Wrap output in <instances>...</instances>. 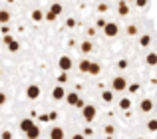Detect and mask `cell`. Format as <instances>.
<instances>
[{
  "label": "cell",
  "mask_w": 157,
  "mask_h": 139,
  "mask_svg": "<svg viewBox=\"0 0 157 139\" xmlns=\"http://www.w3.org/2000/svg\"><path fill=\"white\" fill-rule=\"evenodd\" d=\"M84 105H86V101H84V100L80 97V100L76 101V107H78V109H84Z\"/></svg>",
  "instance_id": "f35d334b"
},
{
  "label": "cell",
  "mask_w": 157,
  "mask_h": 139,
  "mask_svg": "<svg viewBox=\"0 0 157 139\" xmlns=\"http://www.w3.org/2000/svg\"><path fill=\"white\" fill-rule=\"evenodd\" d=\"M135 6H137V8H145L147 6V0H137V2H135Z\"/></svg>",
  "instance_id": "74e56055"
},
{
  "label": "cell",
  "mask_w": 157,
  "mask_h": 139,
  "mask_svg": "<svg viewBox=\"0 0 157 139\" xmlns=\"http://www.w3.org/2000/svg\"><path fill=\"white\" fill-rule=\"evenodd\" d=\"M86 34H88V36H92V38H94V36H96V28H86Z\"/></svg>",
  "instance_id": "8d00e7d4"
},
{
  "label": "cell",
  "mask_w": 157,
  "mask_h": 139,
  "mask_svg": "<svg viewBox=\"0 0 157 139\" xmlns=\"http://www.w3.org/2000/svg\"><path fill=\"white\" fill-rule=\"evenodd\" d=\"M96 115H98V107L94 103H86L84 105V109H82V117H84V121H94L96 119Z\"/></svg>",
  "instance_id": "6da1fadb"
},
{
  "label": "cell",
  "mask_w": 157,
  "mask_h": 139,
  "mask_svg": "<svg viewBox=\"0 0 157 139\" xmlns=\"http://www.w3.org/2000/svg\"><path fill=\"white\" fill-rule=\"evenodd\" d=\"M104 131H105V137H111V135H113V133H115V125H105V127H104Z\"/></svg>",
  "instance_id": "4316f807"
},
{
  "label": "cell",
  "mask_w": 157,
  "mask_h": 139,
  "mask_svg": "<svg viewBox=\"0 0 157 139\" xmlns=\"http://www.w3.org/2000/svg\"><path fill=\"white\" fill-rule=\"evenodd\" d=\"M119 109H121V111H131V100H129V97H121V100H119Z\"/></svg>",
  "instance_id": "8fae6325"
},
{
  "label": "cell",
  "mask_w": 157,
  "mask_h": 139,
  "mask_svg": "<svg viewBox=\"0 0 157 139\" xmlns=\"http://www.w3.org/2000/svg\"><path fill=\"white\" fill-rule=\"evenodd\" d=\"M145 64L147 66H157V54L155 52H149V54L145 56Z\"/></svg>",
  "instance_id": "d6986e66"
},
{
  "label": "cell",
  "mask_w": 157,
  "mask_h": 139,
  "mask_svg": "<svg viewBox=\"0 0 157 139\" xmlns=\"http://www.w3.org/2000/svg\"><path fill=\"white\" fill-rule=\"evenodd\" d=\"M58 68L62 70V73H68L70 70L74 68V62L70 56H60V60H58Z\"/></svg>",
  "instance_id": "277c9868"
},
{
  "label": "cell",
  "mask_w": 157,
  "mask_h": 139,
  "mask_svg": "<svg viewBox=\"0 0 157 139\" xmlns=\"http://www.w3.org/2000/svg\"><path fill=\"white\" fill-rule=\"evenodd\" d=\"M64 100L68 101V105H76V101L80 100V96H78L76 92H70V93L66 92V97H64Z\"/></svg>",
  "instance_id": "7c38bea8"
},
{
  "label": "cell",
  "mask_w": 157,
  "mask_h": 139,
  "mask_svg": "<svg viewBox=\"0 0 157 139\" xmlns=\"http://www.w3.org/2000/svg\"><path fill=\"white\" fill-rule=\"evenodd\" d=\"M8 50H10V52H18L20 50V42H18V40H12V42L8 44Z\"/></svg>",
  "instance_id": "484cf974"
},
{
  "label": "cell",
  "mask_w": 157,
  "mask_h": 139,
  "mask_svg": "<svg viewBox=\"0 0 157 139\" xmlns=\"http://www.w3.org/2000/svg\"><path fill=\"white\" fill-rule=\"evenodd\" d=\"M64 97H66L64 85H54V89H52V100L54 101H60V100H64Z\"/></svg>",
  "instance_id": "ba28073f"
},
{
  "label": "cell",
  "mask_w": 157,
  "mask_h": 139,
  "mask_svg": "<svg viewBox=\"0 0 157 139\" xmlns=\"http://www.w3.org/2000/svg\"><path fill=\"white\" fill-rule=\"evenodd\" d=\"M12 40H14V38H12V34H6V36H4V44H6V46L12 42Z\"/></svg>",
  "instance_id": "b9f144b4"
},
{
  "label": "cell",
  "mask_w": 157,
  "mask_h": 139,
  "mask_svg": "<svg viewBox=\"0 0 157 139\" xmlns=\"http://www.w3.org/2000/svg\"><path fill=\"white\" fill-rule=\"evenodd\" d=\"M149 44H151V34H139V46L149 48Z\"/></svg>",
  "instance_id": "4fadbf2b"
},
{
  "label": "cell",
  "mask_w": 157,
  "mask_h": 139,
  "mask_svg": "<svg viewBox=\"0 0 157 139\" xmlns=\"http://www.w3.org/2000/svg\"><path fill=\"white\" fill-rule=\"evenodd\" d=\"M105 24H107V20H105V18H98L96 26H98V28H101V30H104V26H105Z\"/></svg>",
  "instance_id": "836d02e7"
},
{
  "label": "cell",
  "mask_w": 157,
  "mask_h": 139,
  "mask_svg": "<svg viewBox=\"0 0 157 139\" xmlns=\"http://www.w3.org/2000/svg\"><path fill=\"white\" fill-rule=\"evenodd\" d=\"M66 81H68V73H60V76H58V85L66 84Z\"/></svg>",
  "instance_id": "f546056e"
},
{
  "label": "cell",
  "mask_w": 157,
  "mask_h": 139,
  "mask_svg": "<svg viewBox=\"0 0 157 139\" xmlns=\"http://www.w3.org/2000/svg\"><path fill=\"white\" fill-rule=\"evenodd\" d=\"M72 139H86V137L82 135V133H74V135H72Z\"/></svg>",
  "instance_id": "7bdbcfd3"
},
{
  "label": "cell",
  "mask_w": 157,
  "mask_h": 139,
  "mask_svg": "<svg viewBox=\"0 0 157 139\" xmlns=\"http://www.w3.org/2000/svg\"><path fill=\"white\" fill-rule=\"evenodd\" d=\"M153 100H151V97H143L141 101H139V111L141 113H151L153 111Z\"/></svg>",
  "instance_id": "8992f818"
},
{
  "label": "cell",
  "mask_w": 157,
  "mask_h": 139,
  "mask_svg": "<svg viewBox=\"0 0 157 139\" xmlns=\"http://www.w3.org/2000/svg\"><path fill=\"white\" fill-rule=\"evenodd\" d=\"M82 135H84V137H90V135H94V129H92V127L88 125V127H84V131H82Z\"/></svg>",
  "instance_id": "1f68e13d"
},
{
  "label": "cell",
  "mask_w": 157,
  "mask_h": 139,
  "mask_svg": "<svg viewBox=\"0 0 157 139\" xmlns=\"http://www.w3.org/2000/svg\"><path fill=\"white\" fill-rule=\"evenodd\" d=\"M100 72H101V66L98 62H92V68H90V76H100Z\"/></svg>",
  "instance_id": "44dd1931"
},
{
  "label": "cell",
  "mask_w": 157,
  "mask_h": 139,
  "mask_svg": "<svg viewBox=\"0 0 157 139\" xmlns=\"http://www.w3.org/2000/svg\"><path fill=\"white\" fill-rule=\"evenodd\" d=\"M127 66H129V62H127L125 58H121V60L115 62V68H117V70H127Z\"/></svg>",
  "instance_id": "cb8c5ba5"
},
{
  "label": "cell",
  "mask_w": 157,
  "mask_h": 139,
  "mask_svg": "<svg viewBox=\"0 0 157 139\" xmlns=\"http://www.w3.org/2000/svg\"><path fill=\"white\" fill-rule=\"evenodd\" d=\"M98 10H100V12H107V10H109V4H105V2L98 4Z\"/></svg>",
  "instance_id": "d6a6232c"
},
{
  "label": "cell",
  "mask_w": 157,
  "mask_h": 139,
  "mask_svg": "<svg viewBox=\"0 0 157 139\" xmlns=\"http://www.w3.org/2000/svg\"><path fill=\"white\" fill-rule=\"evenodd\" d=\"M30 16H32V20H34V22H42V20H44V12L40 10V8H34Z\"/></svg>",
  "instance_id": "ac0fdd59"
},
{
  "label": "cell",
  "mask_w": 157,
  "mask_h": 139,
  "mask_svg": "<svg viewBox=\"0 0 157 139\" xmlns=\"http://www.w3.org/2000/svg\"><path fill=\"white\" fill-rule=\"evenodd\" d=\"M145 127H147V131H151V133L157 131V119H149V121L145 123Z\"/></svg>",
  "instance_id": "d4e9b609"
},
{
  "label": "cell",
  "mask_w": 157,
  "mask_h": 139,
  "mask_svg": "<svg viewBox=\"0 0 157 139\" xmlns=\"http://www.w3.org/2000/svg\"><path fill=\"white\" fill-rule=\"evenodd\" d=\"M66 26H68V28H76L78 26L76 18H68V20H66Z\"/></svg>",
  "instance_id": "4dcf8cb0"
},
{
  "label": "cell",
  "mask_w": 157,
  "mask_h": 139,
  "mask_svg": "<svg viewBox=\"0 0 157 139\" xmlns=\"http://www.w3.org/2000/svg\"><path fill=\"white\" fill-rule=\"evenodd\" d=\"M10 18H12V14L8 10H0V24H4V26H6V22Z\"/></svg>",
  "instance_id": "7402d4cb"
},
{
  "label": "cell",
  "mask_w": 157,
  "mask_h": 139,
  "mask_svg": "<svg viewBox=\"0 0 157 139\" xmlns=\"http://www.w3.org/2000/svg\"><path fill=\"white\" fill-rule=\"evenodd\" d=\"M90 68H92V62H90V60H82V62L78 64V70H80L82 73H88Z\"/></svg>",
  "instance_id": "2e32d148"
},
{
  "label": "cell",
  "mask_w": 157,
  "mask_h": 139,
  "mask_svg": "<svg viewBox=\"0 0 157 139\" xmlns=\"http://www.w3.org/2000/svg\"><path fill=\"white\" fill-rule=\"evenodd\" d=\"M48 119H50V121H56L58 119V111H56V109H52V111L48 113Z\"/></svg>",
  "instance_id": "e575fe53"
},
{
  "label": "cell",
  "mask_w": 157,
  "mask_h": 139,
  "mask_svg": "<svg viewBox=\"0 0 157 139\" xmlns=\"http://www.w3.org/2000/svg\"><path fill=\"white\" fill-rule=\"evenodd\" d=\"M100 97H101L104 103H111V101H113V92H111V89H104Z\"/></svg>",
  "instance_id": "5bb4252c"
},
{
  "label": "cell",
  "mask_w": 157,
  "mask_h": 139,
  "mask_svg": "<svg viewBox=\"0 0 157 139\" xmlns=\"http://www.w3.org/2000/svg\"><path fill=\"white\" fill-rule=\"evenodd\" d=\"M38 119L42 121V123H48V121H50V119H48V113H42V115H38Z\"/></svg>",
  "instance_id": "ab89813d"
},
{
  "label": "cell",
  "mask_w": 157,
  "mask_h": 139,
  "mask_svg": "<svg viewBox=\"0 0 157 139\" xmlns=\"http://www.w3.org/2000/svg\"><path fill=\"white\" fill-rule=\"evenodd\" d=\"M26 137L28 139H38L40 137V127H38V125H34L30 131H26Z\"/></svg>",
  "instance_id": "ffe728a7"
},
{
  "label": "cell",
  "mask_w": 157,
  "mask_h": 139,
  "mask_svg": "<svg viewBox=\"0 0 157 139\" xmlns=\"http://www.w3.org/2000/svg\"><path fill=\"white\" fill-rule=\"evenodd\" d=\"M2 34H4V36L10 34V28H8V26H2Z\"/></svg>",
  "instance_id": "ee69618b"
},
{
  "label": "cell",
  "mask_w": 157,
  "mask_h": 139,
  "mask_svg": "<svg viewBox=\"0 0 157 139\" xmlns=\"http://www.w3.org/2000/svg\"><path fill=\"white\" fill-rule=\"evenodd\" d=\"M117 12H119V16H127L129 14V4L127 2H117Z\"/></svg>",
  "instance_id": "9a60e30c"
},
{
  "label": "cell",
  "mask_w": 157,
  "mask_h": 139,
  "mask_svg": "<svg viewBox=\"0 0 157 139\" xmlns=\"http://www.w3.org/2000/svg\"><path fill=\"white\" fill-rule=\"evenodd\" d=\"M40 96H42V89H40L38 84H30V85L26 88V97H28L30 101H36Z\"/></svg>",
  "instance_id": "3957f363"
},
{
  "label": "cell",
  "mask_w": 157,
  "mask_h": 139,
  "mask_svg": "<svg viewBox=\"0 0 157 139\" xmlns=\"http://www.w3.org/2000/svg\"><path fill=\"white\" fill-rule=\"evenodd\" d=\"M127 89H129V93H137L139 89H141V85L139 84H131V85H127Z\"/></svg>",
  "instance_id": "83f0119b"
},
{
  "label": "cell",
  "mask_w": 157,
  "mask_h": 139,
  "mask_svg": "<svg viewBox=\"0 0 157 139\" xmlns=\"http://www.w3.org/2000/svg\"><path fill=\"white\" fill-rule=\"evenodd\" d=\"M48 12H52V14L58 18V16H60L62 12H64V6H62V4H58V2H54L52 6H50V10H48Z\"/></svg>",
  "instance_id": "e0dca14e"
},
{
  "label": "cell",
  "mask_w": 157,
  "mask_h": 139,
  "mask_svg": "<svg viewBox=\"0 0 157 139\" xmlns=\"http://www.w3.org/2000/svg\"><path fill=\"white\" fill-rule=\"evenodd\" d=\"M44 18H46L48 22H54V20H56V16H54L52 12H44Z\"/></svg>",
  "instance_id": "d590c367"
},
{
  "label": "cell",
  "mask_w": 157,
  "mask_h": 139,
  "mask_svg": "<svg viewBox=\"0 0 157 139\" xmlns=\"http://www.w3.org/2000/svg\"><path fill=\"white\" fill-rule=\"evenodd\" d=\"M6 100H8V97H6V93H4V92H0V105H4V103H6Z\"/></svg>",
  "instance_id": "60d3db41"
},
{
  "label": "cell",
  "mask_w": 157,
  "mask_h": 139,
  "mask_svg": "<svg viewBox=\"0 0 157 139\" xmlns=\"http://www.w3.org/2000/svg\"><path fill=\"white\" fill-rule=\"evenodd\" d=\"M50 139H66V131L62 127H58V125H54L50 129Z\"/></svg>",
  "instance_id": "9c48e42d"
},
{
  "label": "cell",
  "mask_w": 157,
  "mask_h": 139,
  "mask_svg": "<svg viewBox=\"0 0 157 139\" xmlns=\"http://www.w3.org/2000/svg\"><path fill=\"white\" fill-rule=\"evenodd\" d=\"M153 81H155V84H157V77H155V80H153Z\"/></svg>",
  "instance_id": "bcb514c9"
},
{
  "label": "cell",
  "mask_w": 157,
  "mask_h": 139,
  "mask_svg": "<svg viewBox=\"0 0 157 139\" xmlns=\"http://www.w3.org/2000/svg\"><path fill=\"white\" fill-rule=\"evenodd\" d=\"M125 34H127V36H137V34H139V28L135 26V24H129V26L125 28Z\"/></svg>",
  "instance_id": "603a6c76"
},
{
  "label": "cell",
  "mask_w": 157,
  "mask_h": 139,
  "mask_svg": "<svg viewBox=\"0 0 157 139\" xmlns=\"http://www.w3.org/2000/svg\"><path fill=\"white\" fill-rule=\"evenodd\" d=\"M80 52L82 54H92L94 52V44L90 42V40H84V42L80 44Z\"/></svg>",
  "instance_id": "30bf717a"
},
{
  "label": "cell",
  "mask_w": 157,
  "mask_h": 139,
  "mask_svg": "<svg viewBox=\"0 0 157 139\" xmlns=\"http://www.w3.org/2000/svg\"><path fill=\"white\" fill-rule=\"evenodd\" d=\"M104 34L107 36V38H115V36L119 34V26L115 22H107L104 26Z\"/></svg>",
  "instance_id": "5b68a950"
},
{
  "label": "cell",
  "mask_w": 157,
  "mask_h": 139,
  "mask_svg": "<svg viewBox=\"0 0 157 139\" xmlns=\"http://www.w3.org/2000/svg\"><path fill=\"white\" fill-rule=\"evenodd\" d=\"M127 80L123 76H115L113 80H111V89H113V92H125L127 89Z\"/></svg>",
  "instance_id": "7a4b0ae2"
},
{
  "label": "cell",
  "mask_w": 157,
  "mask_h": 139,
  "mask_svg": "<svg viewBox=\"0 0 157 139\" xmlns=\"http://www.w3.org/2000/svg\"><path fill=\"white\" fill-rule=\"evenodd\" d=\"M0 139H12V131H10V129H2V133H0Z\"/></svg>",
  "instance_id": "f1b7e54d"
},
{
  "label": "cell",
  "mask_w": 157,
  "mask_h": 139,
  "mask_svg": "<svg viewBox=\"0 0 157 139\" xmlns=\"http://www.w3.org/2000/svg\"><path fill=\"white\" fill-rule=\"evenodd\" d=\"M0 76H2V68H0Z\"/></svg>",
  "instance_id": "f6af8a7d"
},
{
  "label": "cell",
  "mask_w": 157,
  "mask_h": 139,
  "mask_svg": "<svg viewBox=\"0 0 157 139\" xmlns=\"http://www.w3.org/2000/svg\"><path fill=\"white\" fill-rule=\"evenodd\" d=\"M34 125H36V123H34V119H30V117H24V119H20L18 127H20V131H22V133H26V131H30Z\"/></svg>",
  "instance_id": "52a82bcc"
}]
</instances>
